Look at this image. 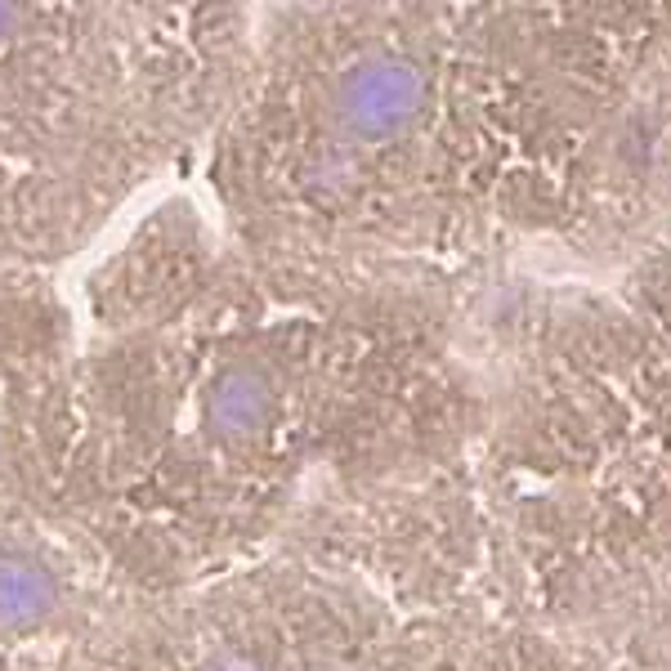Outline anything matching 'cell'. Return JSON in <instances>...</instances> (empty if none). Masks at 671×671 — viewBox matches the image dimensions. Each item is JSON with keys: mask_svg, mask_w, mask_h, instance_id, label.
<instances>
[{"mask_svg": "<svg viewBox=\"0 0 671 671\" xmlns=\"http://www.w3.org/2000/svg\"><path fill=\"white\" fill-rule=\"evenodd\" d=\"M247 41V10L6 0L0 278H45L206 144Z\"/></svg>", "mask_w": 671, "mask_h": 671, "instance_id": "obj_1", "label": "cell"}, {"mask_svg": "<svg viewBox=\"0 0 671 671\" xmlns=\"http://www.w3.org/2000/svg\"><path fill=\"white\" fill-rule=\"evenodd\" d=\"M76 502V345L45 278L0 282V524Z\"/></svg>", "mask_w": 671, "mask_h": 671, "instance_id": "obj_2", "label": "cell"}, {"mask_svg": "<svg viewBox=\"0 0 671 671\" xmlns=\"http://www.w3.org/2000/svg\"><path fill=\"white\" fill-rule=\"evenodd\" d=\"M0 282H10V278H0Z\"/></svg>", "mask_w": 671, "mask_h": 671, "instance_id": "obj_3", "label": "cell"}]
</instances>
